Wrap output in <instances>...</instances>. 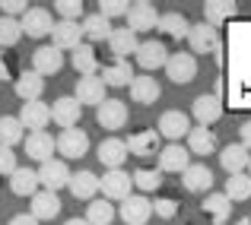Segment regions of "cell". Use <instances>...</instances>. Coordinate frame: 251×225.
I'll use <instances>...</instances> for the list:
<instances>
[{"instance_id":"obj_1","label":"cell","mask_w":251,"mask_h":225,"mask_svg":"<svg viewBox=\"0 0 251 225\" xmlns=\"http://www.w3.org/2000/svg\"><path fill=\"white\" fill-rule=\"evenodd\" d=\"M35 175H38V187L57 194V190H64L70 184V175H74V171H70L67 162H61V158H48L45 165L35 168Z\"/></svg>"},{"instance_id":"obj_2","label":"cell","mask_w":251,"mask_h":225,"mask_svg":"<svg viewBox=\"0 0 251 225\" xmlns=\"http://www.w3.org/2000/svg\"><path fill=\"white\" fill-rule=\"evenodd\" d=\"M184 42L191 45V54H216V51H223L220 29H213V25H207V22L191 25V32H188Z\"/></svg>"},{"instance_id":"obj_3","label":"cell","mask_w":251,"mask_h":225,"mask_svg":"<svg viewBox=\"0 0 251 225\" xmlns=\"http://www.w3.org/2000/svg\"><path fill=\"white\" fill-rule=\"evenodd\" d=\"M115 213L121 216L124 225H147L153 219V203H150L143 194H130V197L121 200V206H118Z\"/></svg>"},{"instance_id":"obj_4","label":"cell","mask_w":251,"mask_h":225,"mask_svg":"<svg viewBox=\"0 0 251 225\" xmlns=\"http://www.w3.org/2000/svg\"><path fill=\"white\" fill-rule=\"evenodd\" d=\"M16 121L23 124V130H32V134H42L45 127L51 124V105L48 102H23V108H19Z\"/></svg>"},{"instance_id":"obj_5","label":"cell","mask_w":251,"mask_h":225,"mask_svg":"<svg viewBox=\"0 0 251 225\" xmlns=\"http://www.w3.org/2000/svg\"><path fill=\"white\" fill-rule=\"evenodd\" d=\"M162 70H166V76L175 86H188V83H194V76H197V57L178 51V54H169V61H166Z\"/></svg>"},{"instance_id":"obj_6","label":"cell","mask_w":251,"mask_h":225,"mask_svg":"<svg viewBox=\"0 0 251 225\" xmlns=\"http://www.w3.org/2000/svg\"><path fill=\"white\" fill-rule=\"evenodd\" d=\"M19 29L29 38H45L54 29V19H51V13L45 10V6H29V10L23 13V19H19Z\"/></svg>"},{"instance_id":"obj_7","label":"cell","mask_w":251,"mask_h":225,"mask_svg":"<svg viewBox=\"0 0 251 225\" xmlns=\"http://www.w3.org/2000/svg\"><path fill=\"white\" fill-rule=\"evenodd\" d=\"M130 187H134V181H130V175L124 168H115V171H105V178H99V190L105 194V200H124V197H130Z\"/></svg>"},{"instance_id":"obj_8","label":"cell","mask_w":251,"mask_h":225,"mask_svg":"<svg viewBox=\"0 0 251 225\" xmlns=\"http://www.w3.org/2000/svg\"><path fill=\"white\" fill-rule=\"evenodd\" d=\"M191 114L197 117V124H201V127H210V124H216L223 117V98L216 95V92H203V95L194 98Z\"/></svg>"},{"instance_id":"obj_9","label":"cell","mask_w":251,"mask_h":225,"mask_svg":"<svg viewBox=\"0 0 251 225\" xmlns=\"http://www.w3.org/2000/svg\"><path fill=\"white\" fill-rule=\"evenodd\" d=\"M96 121H99V127H105V130H121L124 124H127V105H124L121 98H105L96 108Z\"/></svg>"},{"instance_id":"obj_10","label":"cell","mask_w":251,"mask_h":225,"mask_svg":"<svg viewBox=\"0 0 251 225\" xmlns=\"http://www.w3.org/2000/svg\"><path fill=\"white\" fill-rule=\"evenodd\" d=\"M80 117H83V105L76 102L74 95H61L54 105H51V121H54L57 127H64V130L76 127Z\"/></svg>"},{"instance_id":"obj_11","label":"cell","mask_w":251,"mask_h":225,"mask_svg":"<svg viewBox=\"0 0 251 225\" xmlns=\"http://www.w3.org/2000/svg\"><path fill=\"white\" fill-rule=\"evenodd\" d=\"M127 29L134 32V35H140V32H150L156 29V22H159V13H156L153 3H147V0H140V3H130L127 10Z\"/></svg>"},{"instance_id":"obj_12","label":"cell","mask_w":251,"mask_h":225,"mask_svg":"<svg viewBox=\"0 0 251 225\" xmlns=\"http://www.w3.org/2000/svg\"><path fill=\"white\" fill-rule=\"evenodd\" d=\"M159 171L162 175H181L184 168L191 165V152L181 146V143H169V146L159 149Z\"/></svg>"},{"instance_id":"obj_13","label":"cell","mask_w":251,"mask_h":225,"mask_svg":"<svg viewBox=\"0 0 251 225\" xmlns=\"http://www.w3.org/2000/svg\"><path fill=\"white\" fill-rule=\"evenodd\" d=\"M54 146H57V152H61L64 158H83L86 152H89V134L70 127V130H64V134L54 140Z\"/></svg>"},{"instance_id":"obj_14","label":"cell","mask_w":251,"mask_h":225,"mask_svg":"<svg viewBox=\"0 0 251 225\" xmlns=\"http://www.w3.org/2000/svg\"><path fill=\"white\" fill-rule=\"evenodd\" d=\"M127 146V156H137V158H150V156H159L162 149V136L156 130H137L130 140H124Z\"/></svg>"},{"instance_id":"obj_15","label":"cell","mask_w":251,"mask_h":225,"mask_svg":"<svg viewBox=\"0 0 251 225\" xmlns=\"http://www.w3.org/2000/svg\"><path fill=\"white\" fill-rule=\"evenodd\" d=\"M166 61H169V48L162 42L153 38V42H140V45H137V64L147 70V76L153 73V70L166 67Z\"/></svg>"},{"instance_id":"obj_16","label":"cell","mask_w":251,"mask_h":225,"mask_svg":"<svg viewBox=\"0 0 251 225\" xmlns=\"http://www.w3.org/2000/svg\"><path fill=\"white\" fill-rule=\"evenodd\" d=\"M51 48H57V51H74L76 45H83V29H80V22H70V19H57L54 22V29H51Z\"/></svg>"},{"instance_id":"obj_17","label":"cell","mask_w":251,"mask_h":225,"mask_svg":"<svg viewBox=\"0 0 251 225\" xmlns=\"http://www.w3.org/2000/svg\"><path fill=\"white\" fill-rule=\"evenodd\" d=\"M156 134L166 136V140L178 143L181 136L191 134V117L184 114V111H166V114L159 117V127H156Z\"/></svg>"},{"instance_id":"obj_18","label":"cell","mask_w":251,"mask_h":225,"mask_svg":"<svg viewBox=\"0 0 251 225\" xmlns=\"http://www.w3.org/2000/svg\"><path fill=\"white\" fill-rule=\"evenodd\" d=\"M181 184L191 194H210V187H213V171L203 162H191L188 168L181 171Z\"/></svg>"},{"instance_id":"obj_19","label":"cell","mask_w":251,"mask_h":225,"mask_svg":"<svg viewBox=\"0 0 251 225\" xmlns=\"http://www.w3.org/2000/svg\"><path fill=\"white\" fill-rule=\"evenodd\" d=\"M61 67H64V54L57 48H51V45H42V48L32 54V73H38L42 79L61 73Z\"/></svg>"},{"instance_id":"obj_20","label":"cell","mask_w":251,"mask_h":225,"mask_svg":"<svg viewBox=\"0 0 251 225\" xmlns=\"http://www.w3.org/2000/svg\"><path fill=\"white\" fill-rule=\"evenodd\" d=\"M130 98H134L137 105H156L162 98V86H159V79H153V76H134L130 79Z\"/></svg>"},{"instance_id":"obj_21","label":"cell","mask_w":251,"mask_h":225,"mask_svg":"<svg viewBox=\"0 0 251 225\" xmlns=\"http://www.w3.org/2000/svg\"><path fill=\"white\" fill-rule=\"evenodd\" d=\"M23 146H25V156H29L32 162H38V165H45L48 158H54V136H51L48 130H42V134H29L23 140Z\"/></svg>"},{"instance_id":"obj_22","label":"cell","mask_w":251,"mask_h":225,"mask_svg":"<svg viewBox=\"0 0 251 225\" xmlns=\"http://www.w3.org/2000/svg\"><path fill=\"white\" fill-rule=\"evenodd\" d=\"M70 194L76 197V200H96V194H99V175L96 171H89V168H80V171H74L70 175Z\"/></svg>"},{"instance_id":"obj_23","label":"cell","mask_w":251,"mask_h":225,"mask_svg":"<svg viewBox=\"0 0 251 225\" xmlns=\"http://www.w3.org/2000/svg\"><path fill=\"white\" fill-rule=\"evenodd\" d=\"M13 92H16L23 102H38L45 92V79L32 70H23L19 76H13Z\"/></svg>"},{"instance_id":"obj_24","label":"cell","mask_w":251,"mask_h":225,"mask_svg":"<svg viewBox=\"0 0 251 225\" xmlns=\"http://www.w3.org/2000/svg\"><path fill=\"white\" fill-rule=\"evenodd\" d=\"M61 213V197L51 194V190H38L35 197H32V206H29V216L38 222H48L54 219V216Z\"/></svg>"},{"instance_id":"obj_25","label":"cell","mask_w":251,"mask_h":225,"mask_svg":"<svg viewBox=\"0 0 251 225\" xmlns=\"http://www.w3.org/2000/svg\"><path fill=\"white\" fill-rule=\"evenodd\" d=\"M96 156H99V162H102L108 171H115V168H121L124 158H127V146H124V140H118V136H108V140L99 143Z\"/></svg>"},{"instance_id":"obj_26","label":"cell","mask_w":251,"mask_h":225,"mask_svg":"<svg viewBox=\"0 0 251 225\" xmlns=\"http://www.w3.org/2000/svg\"><path fill=\"white\" fill-rule=\"evenodd\" d=\"M191 156H213L216 149H220V140H216V134L210 127H191L188 134V146Z\"/></svg>"},{"instance_id":"obj_27","label":"cell","mask_w":251,"mask_h":225,"mask_svg":"<svg viewBox=\"0 0 251 225\" xmlns=\"http://www.w3.org/2000/svg\"><path fill=\"white\" fill-rule=\"evenodd\" d=\"M74 98L80 105H102L105 102V83L99 76H80L76 79V92H74Z\"/></svg>"},{"instance_id":"obj_28","label":"cell","mask_w":251,"mask_h":225,"mask_svg":"<svg viewBox=\"0 0 251 225\" xmlns=\"http://www.w3.org/2000/svg\"><path fill=\"white\" fill-rule=\"evenodd\" d=\"M137 45H140V38H137L127 25H124V29H111L108 48H111V54H115V61H127V54H137Z\"/></svg>"},{"instance_id":"obj_29","label":"cell","mask_w":251,"mask_h":225,"mask_svg":"<svg viewBox=\"0 0 251 225\" xmlns=\"http://www.w3.org/2000/svg\"><path fill=\"white\" fill-rule=\"evenodd\" d=\"M248 158H251V152L242 146V143H229V146L220 149V165L229 175H242V171L248 168Z\"/></svg>"},{"instance_id":"obj_30","label":"cell","mask_w":251,"mask_h":225,"mask_svg":"<svg viewBox=\"0 0 251 225\" xmlns=\"http://www.w3.org/2000/svg\"><path fill=\"white\" fill-rule=\"evenodd\" d=\"M70 64H74V70L80 76H99V57H96V48L92 45H76L74 51H70Z\"/></svg>"},{"instance_id":"obj_31","label":"cell","mask_w":251,"mask_h":225,"mask_svg":"<svg viewBox=\"0 0 251 225\" xmlns=\"http://www.w3.org/2000/svg\"><path fill=\"white\" fill-rule=\"evenodd\" d=\"M10 190L16 197H35L38 194V175H35V168L19 165V168L10 175Z\"/></svg>"},{"instance_id":"obj_32","label":"cell","mask_w":251,"mask_h":225,"mask_svg":"<svg viewBox=\"0 0 251 225\" xmlns=\"http://www.w3.org/2000/svg\"><path fill=\"white\" fill-rule=\"evenodd\" d=\"M156 29H159L162 35L181 42V38H188L191 22H188V16H184V13H175V10H172V13H159V22H156Z\"/></svg>"},{"instance_id":"obj_33","label":"cell","mask_w":251,"mask_h":225,"mask_svg":"<svg viewBox=\"0 0 251 225\" xmlns=\"http://www.w3.org/2000/svg\"><path fill=\"white\" fill-rule=\"evenodd\" d=\"M235 13H239V6H235L232 0H210V3H203V22L213 25V29H220V25L229 22Z\"/></svg>"},{"instance_id":"obj_34","label":"cell","mask_w":251,"mask_h":225,"mask_svg":"<svg viewBox=\"0 0 251 225\" xmlns=\"http://www.w3.org/2000/svg\"><path fill=\"white\" fill-rule=\"evenodd\" d=\"M99 79L105 83V89H121V86H130L134 67H130V61H115V64H108V67L102 70Z\"/></svg>"},{"instance_id":"obj_35","label":"cell","mask_w":251,"mask_h":225,"mask_svg":"<svg viewBox=\"0 0 251 225\" xmlns=\"http://www.w3.org/2000/svg\"><path fill=\"white\" fill-rule=\"evenodd\" d=\"M80 29H83L86 45H92V42H108V35H111V22L105 16H99V13L86 16L83 22H80Z\"/></svg>"},{"instance_id":"obj_36","label":"cell","mask_w":251,"mask_h":225,"mask_svg":"<svg viewBox=\"0 0 251 225\" xmlns=\"http://www.w3.org/2000/svg\"><path fill=\"white\" fill-rule=\"evenodd\" d=\"M201 206H203V213H207L216 225H226V219L232 216V203H229L223 194H207Z\"/></svg>"},{"instance_id":"obj_37","label":"cell","mask_w":251,"mask_h":225,"mask_svg":"<svg viewBox=\"0 0 251 225\" xmlns=\"http://www.w3.org/2000/svg\"><path fill=\"white\" fill-rule=\"evenodd\" d=\"M229 203H242V200H251V178L242 171V175H229L226 181V190H223Z\"/></svg>"},{"instance_id":"obj_38","label":"cell","mask_w":251,"mask_h":225,"mask_svg":"<svg viewBox=\"0 0 251 225\" xmlns=\"http://www.w3.org/2000/svg\"><path fill=\"white\" fill-rule=\"evenodd\" d=\"M23 140H25V130H23V124H19L13 114H3V117H0V146L13 149L16 143H23Z\"/></svg>"},{"instance_id":"obj_39","label":"cell","mask_w":251,"mask_h":225,"mask_svg":"<svg viewBox=\"0 0 251 225\" xmlns=\"http://www.w3.org/2000/svg\"><path fill=\"white\" fill-rule=\"evenodd\" d=\"M115 206H111L108 200H89V206H86V222L89 225H111L115 222Z\"/></svg>"},{"instance_id":"obj_40","label":"cell","mask_w":251,"mask_h":225,"mask_svg":"<svg viewBox=\"0 0 251 225\" xmlns=\"http://www.w3.org/2000/svg\"><path fill=\"white\" fill-rule=\"evenodd\" d=\"M130 181H134V187H140L143 194H153V190L162 187V171L159 168H137L134 175H130Z\"/></svg>"},{"instance_id":"obj_41","label":"cell","mask_w":251,"mask_h":225,"mask_svg":"<svg viewBox=\"0 0 251 225\" xmlns=\"http://www.w3.org/2000/svg\"><path fill=\"white\" fill-rule=\"evenodd\" d=\"M23 38V29H19V19L0 16V48H13V45Z\"/></svg>"},{"instance_id":"obj_42","label":"cell","mask_w":251,"mask_h":225,"mask_svg":"<svg viewBox=\"0 0 251 225\" xmlns=\"http://www.w3.org/2000/svg\"><path fill=\"white\" fill-rule=\"evenodd\" d=\"M127 10H130L127 0H102V3H99V16H105L108 22L118 19V16H127Z\"/></svg>"},{"instance_id":"obj_43","label":"cell","mask_w":251,"mask_h":225,"mask_svg":"<svg viewBox=\"0 0 251 225\" xmlns=\"http://www.w3.org/2000/svg\"><path fill=\"white\" fill-rule=\"evenodd\" d=\"M54 10L61 13V19H70V22H80V16H83V3L80 0H57Z\"/></svg>"},{"instance_id":"obj_44","label":"cell","mask_w":251,"mask_h":225,"mask_svg":"<svg viewBox=\"0 0 251 225\" xmlns=\"http://www.w3.org/2000/svg\"><path fill=\"white\" fill-rule=\"evenodd\" d=\"M153 213L159 216V219H175V213H178V203L172 200V197H156V203H153Z\"/></svg>"},{"instance_id":"obj_45","label":"cell","mask_w":251,"mask_h":225,"mask_svg":"<svg viewBox=\"0 0 251 225\" xmlns=\"http://www.w3.org/2000/svg\"><path fill=\"white\" fill-rule=\"evenodd\" d=\"M25 10H29L25 0H3V3H0V16H10V19H23Z\"/></svg>"},{"instance_id":"obj_46","label":"cell","mask_w":251,"mask_h":225,"mask_svg":"<svg viewBox=\"0 0 251 225\" xmlns=\"http://www.w3.org/2000/svg\"><path fill=\"white\" fill-rule=\"evenodd\" d=\"M16 168H19L16 152H13V149H6V146H0V175H6V178H10Z\"/></svg>"},{"instance_id":"obj_47","label":"cell","mask_w":251,"mask_h":225,"mask_svg":"<svg viewBox=\"0 0 251 225\" xmlns=\"http://www.w3.org/2000/svg\"><path fill=\"white\" fill-rule=\"evenodd\" d=\"M239 136H242V140H239V143H242V146H245V149L251 152V117H248V121H245V124H242V130H239Z\"/></svg>"},{"instance_id":"obj_48","label":"cell","mask_w":251,"mask_h":225,"mask_svg":"<svg viewBox=\"0 0 251 225\" xmlns=\"http://www.w3.org/2000/svg\"><path fill=\"white\" fill-rule=\"evenodd\" d=\"M6 225H42V222H38V219H32L29 213H19V216H13V219L6 222Z\"/></svg>"},{"instance_id":"obj_49","label":"cell","mask_w":251,"mask_h":225,"mask_svg":"<svg viewBox=\"0 0 251 225\" xmlns=\"http://www.w3.org/2000/svg\"><path fill=\"white\" fill-rule=\"evenodd\" d=\"M0 79H3V83H6V79H13V70H10V64H6L3 54H0Z\"/></svg>"},{"instance_id":"obj_50","label":"cell","mask_w":251,"mask_h":225,"mask_svg":"<svg viewBox=\"0 0 251 225\" xmlns=\"http://www.w3.org/2000/svg\"><path fill=\"white\" fill-rule=\"evenodd\" d=\"M64 225H89V222H86V219H67Z\"/></svg>"},{"instance_id":"obj_51","label":"cell","mask_w":251,"mask_h":225,"mask_svg":"<svg viewBox=\"0 0 251 225\" xmlns=\"http://www.w3.org/2000/svg\"><path fill=\"white\" fill-rule=\"evenodd\" d=\"M235 225H251V219H239V222H235Z\"/></svg>"},{"instance_id":"obj_52","label":"cell","mask_w":251,"mask_h":225,"mask_svg":"<svg viewBox=\"0 0 251 225\" xmlns=\"http://www.w3.org/2000/svg\"><path fill=\"white\" fill-rule=\"evenodd\" d=\"M245 175H248V178H251V158H248V168H245Z\"/></svg>"}]
</instances>
